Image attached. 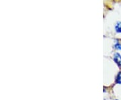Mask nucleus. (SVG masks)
<instances>
[{"mask_svg": "<svg viewBox=\"0 0 121 100\" xmlns=\"http://www.w3.org/2000/svg\"><path fill=\"white\" fill-rule=\"evenodd\" d=\"M114 60L117 64H118L119 65H121V55L120 54H118V53L115 54L114 57Z\"/></svg>", "mask_w": 121, "mask_h": 100, "instance_id": "1", "label": "nucleus"}, {"mask_svg": "<svg viewBox=\"0 0 121 100\" xmlns=\"http://www.w3.org/2000/svg\"><path fill=\"white\" fill-rule=\"evenodd\" d=\"M115 29H116L117 32L121 33V22H118L117 23L115 26Z\"/></svg>", "mask_w": 121, "mask_h": 100, "instance_id": "2", "label": "nucleus"}, {"mask_svg": "<svg viewBox=\"0 0 121 100\" xmlns=\"http://www.w3.org/2000/svg\"><path fill=\"white\" fill-rule=\"evenodd\" d=\"M116 82H117V83H118V84H121V73H120L118 74V75Z\"/></svg>", "mask_w": 121, "mask_h": 100, "instance_id": "3", "label": "nucleus"}, {"mask_svg": "<svg viewBox=\"0 0 121 100\" xmlns=\"http://www.w3.org/2000/svg\"><path fill=\"white\" fill-rule=\"evenodd\" d=\"M115 48L118 49V50H121V44H117L115 45Z\"/></svg>", "mask_w": 121, "mask_h": 100, "instance_id": "4", "label": "nucleus"}]
</instances>
